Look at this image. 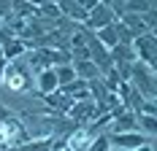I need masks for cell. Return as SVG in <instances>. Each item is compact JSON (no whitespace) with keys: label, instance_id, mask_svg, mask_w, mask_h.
I'll return each mask as SVG.
<instances>
[{"label":"cell","instance_id":"277c9868","mask_svg":"<svg viewBox=\"0 0 157 151\" xmlns=\"http://www.w3.org/2000/svg\"><path fill=\"white\" fill-rule=\"evenodd\" d=\"M109 24H114V11L109 8V3H95V8L90 11L87 22H84V27L90 32H98L103 27H109Z\"/></svg>","mask_w":157,"mask_h":151},{"label":"cell","instance_id":"8992f818","mask_svg":"<svg viewBox=\"0 0 157 151\" xmlns=\"http://www.w3.org/2000/svg\"><path fill=\"white\" fill-rule=\"evenodd\" d=\"M111 149H119V151H133V149H141L146 146L149 140L136 130V132H122V135H111Z\"/></svg>","mask_w":157,"mask_h":151},{"label":"cell","instance_id":"7c38bea8","mask_svg":"<svg viewBox=\"0 0 157 151\" xmlns=\"http://www.w3.org/2000/svg\"><path fill=\"white\" fill-rule=\"evenodd\" d=\"M84 151H111V140L109 135H95L92 140H90V146Z\"/></svg>","mask_w":157,"mask_h":151},{"label":"cell","instance_id":"ba28073f","mask_svg":"<svg viewBox=\"0 0 157 151\" xmlns=\"http://www.w3.org/2000/svg\"><path fill=\"white\" fill-rule=\"evenodd\" d=\"M35 84H38V94H41V97H46V94H52V92L60 89L57 76H54V70H52V68L41 70V73H38V78H35Z\"/></svg>","mask_w":157,"mask_h":151},{"label":"cell","instance_id":"9c48e42d","mask_svg":"<svg viewBox=\"0 0 157 151\" xmlns=\"http://www.w3.org/2000/svg\"><path fill=\"white\" fill-rule=\"evenodd\" d=\"M95 38H98V43L103 46V49H114V46L119 43V32H117V22L114 24H109V27H103V30H98L95 32Z\"/></svg>","mask_w":157,"mask_h":151},{"label":"cell","instance_id":"52a82bcc","mask_svg":"<svg viewBox=\"0 0 157 151\" xmlns=\"http://www.w3.org/2000/svg\"><path fill=\"white\" fill-rule=\"evenodd\" d=\"M111 132L114 135H122V132H136V116L130 111H122V113H114L111 119Z\"/></svg>","mask_w":157,"mask_h":151},{"label":"cell","instance_id":"8fae6325","mask_svg":"<svg viewBox=\"0 0 157 151\" xmlns=\"http://www.w3.org/2000/svg\"><path fill=\"white\" fill-rule=\"evenodd\" d=\"M54 76H57V84L65 87V84H71V81H76V73H73V65H63V68H52Z\"/></svg>","mask_w":157,"mask_h":151},{"label":"cell","instance_id":"6da1fadb","mask_svg":"<svg viewBox=\"0 0 157 151\" xmlns=\"http://www.w3.org/2000/svg\"><path fill=\"white\" fill-rule=\"evenodd\" d=\"M130 78H133V89L138 92V94H146L149 100L155 97V70L152 68H146V65H141V62H133L130 65Z\"/></svg>","mask_w":157,"mask_h":151},{"label":"cell","instance_id":"9a60e30c","mask_svg":"<svg viewBox=\"0 0 157 151\" xmlns=\"http://www.w3.org/2000/svg\"><path fill=\"white\" fill-rule=\"evenodd\" d=\"M3 151H19V146H8V149H3Z\"/></svg>","mask_w":157,"mask_h":151},{"label":"cell","instance_id":"30bf717a","mask_svg":"<svg viewBox=\"0 0 157 151\" xmlns=\"http://www.w3.org/2000/svg\"><path fill=\"white\" fill-rule=\"evenodd\" d=\"M57 6H60V14H68L73 22H81V24H84L87 16H90V14H87V8H84L81 3H57Z\"/></svg>","mask_w":157,"mask_h":151},{"label":"cell","instance_id":"2e32d148","mask_svg":"<svg viewBox=\"0 0 157 151\" xmlns=\"http://www.w3.org/2000/svg\"><path fill=\"white\" fill-rule=\"evenodd\" d=\"M0 151H3V149H0Z\"/></svg>","mask_w":157,"mask_h":151},{"label":"cell","instance_id":"4fadbf2b","mask_svg":"<svg viewBox=\"0 0 157 151\" xmlns=\"http://www.w3.org/2000/svg\"><path fill=\"white\" fill-rule=\"evenodd\" d=\"M136 119H138V124H141V127L149 132V135H155V127H157V124H155V121H157L155 116H144V113H136Z\"/></svg>","mask_w":157,"mask_h":151},{"label":"cell","instance_id":"7a4b0ae2","mask_svg":"<svg viewBox=\"0 0 157 151\" xmlns=\"http://www.w3.org/2000/svg\"><path fill=\"white\" fill-rule=\"evenodd\" d=\"M3 81L8 84V89H14V92H27L30 89V68H25L19 60L6 62V68H3Z\"/></svg>","mask_w":157,"mask_h":151},{"label":"cell","instance_id":"3957f363","mask_svg":"<svg viewBox=\"0 0 157 151\" xmlns=\"http://www.w3.org/2000/svg\"><path fill=\"white\" fill-rule=\"evenodd\" d=\"M133 54H136V62H141L146 68H155V35H138L133 38Z\"/></svg>","mask_w":157,"mask_h":151},{"label":"cell","instance_id":"5b68a950","mask_svg":"<svg viewBox=\"0 0 157 151\" xmlns=\"http://www.w3.org/2000/svg\"><path fill=\"white\" fill-rule=\"evenodd\" d=\"M68 116L73 119V124H87V121H95L100 113H98V105H95V100L90 97V100H78V103H73V105L68 108Z\"/></svg>","mask_w":157,"mask_h":151},{"label":"cell","instance_id":"5bb4252c","mask_svg":"<svg viewBox=\"0 0 157 151\" xmlns=\"http://www.w3.org/2000/svg\"><path fill=\"white\" fill-rule=\"evenodd\" d=\"M11 16V3H0V19H8Z\"/></svg>","mask_w":157,"mask_h":151}]
</instances>
